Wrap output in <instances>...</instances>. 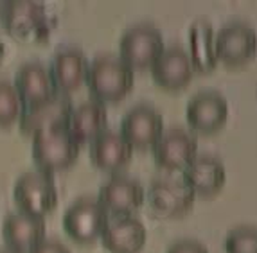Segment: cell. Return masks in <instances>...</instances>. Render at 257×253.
Masks as SVG:
<instances>
[{
    "instance_id": "cell-7",
    "label": "cell",
    "mask_w": 257,
    "mask_h": 253,
    "mask_svg": "<svg viewBox=\"0 0 257 253\" xmlns=\"http://www.w3.org/2000/svg\"><path fill=\"white\" fill-rule=\"evenodd\" d=\"M164 133V120L155 108L148 104L133 106L122 119L120 135L132 149L153 147Z\"/></svg>"
},
{
    "instance_id": "cell-5",
    "label": "cell",
    "mask_w": 257,
    "mask_h": 253,
    "mask_svg": "<svg viewBox=\"0 0 257 253\" xmlns=\"http://www.w3.org/2000/svg\"><path fill=\"white\" fill-rule=\"evenodd\" d=\"M15 201L24 214L45 217L58 205V190L45 172H26L15 183Z\"/></svg>"
},
{
    "instance_id": "cell-27",
    "label": "cell",
    "mask_w": 257,
    "mask_h": 253,
    "mask_svg": "<svg viewBox=\"0 0 257 253\" xmlns=\"http://www.w3.org/2000/svg\"><path fill=\"white\" fill-rule=\"evenodd\" d=\"M4 54H6V47H4V43H2V40H0V61H2Z\"/></svg>"
},
{
    "instance_id": "cell-14",
    "label": "cell",
    "mask_w": 257,
    "mask_h": 253,
    "mask_svg": "<svg viewBox=\"0 0 257 253\" xmlns=\"http://www.w3.org/2000/svg\"><path fill=\"white\" fill-rule=\"evenodd\" d=\"M2 237L8 249L24 253L45 240V221L43 217L24 214H9L2 224Z\"/></svg>"
},
{
    "instance_id": "cell-1",
    "label": "cell",
    "mask_w": 257,
    "mask_h": 253,
    "mask_svg": "<svg viewBox=\"0 0 257 253\" xmlns=\"http://www.w3.org/2000/svg\"><path fill=\"white\" fill-rule=\"evenodd\" d=\"M135 76L124 61L117 56H99L88 65L86 85L94 101L117 103L132 92Z\"/></svg>"
},
{
    "instance_id": "cell-18",
    "label": "cell",
    "mask_w": 257,
    "mask_h": 253,
    "mask_svg": "<svg viewBox=\"0 0 257 253\" xmlns=\"http://www.w3.org/2000/svg\"><path fill=\"white\" fill-rule=\"evenodd\" d=\"M146 226L139 219L122 215L113 223H108L101 239L110 253H141L146 244Z\"/></svg>"
},
{
    "instance_id": "cell-17",
    "label": "cell",
    "mask_w": 257,
    "mask_h": 253,
    "mask_svg": "<svg viewBox=\"0 0 257 253\" xmlns=\"http://www.w3.org/2000/svg\"><path fill=\"white\" fill-rule=\"evenodd\" d=\"M49 72L56 90H60L61 94H70L86 81L88 60L77 49H61L52 60Z\"/></svg>"
},
{
    "instance_id": "cell-20",
    "label": "cell",
    "mask_w": 257,
    "mask_h": 253,
    "mask_svg": "<svg viewBox=\"0 0 257 253\" xmlns=\"http://www.w3.org/2000/svg\"><path fill=\"white\" fill-rule=\"evenodd\" d=\"M133 149L117 131H104L90 144V160L95 167L115 172L126 167L132 160Z\"/></svg>"
},
{
    "instance_id": "cell-15",
    "label": "cell",
    "mask_w": 257,
    "mask_h": 253,
    "mask_svg": "<svg viewBox=\"0 0 257 253\" xmlns=\"http://www.w3.org/2000/svg\"><path fill=\"white\" fill-rule=\"evenodd\" d=\"M15 88L22 97L27 108H35L47 103L49 99L54 97V83H52L51 72L42 63L31 61L22 65L15 76Z\"/></svg>"
},
{
    "instance_id": "cell-9",
    "label": "cell",
    "mask_w": 257,
    "mask_h": 253,
    "mask_svg": "<svg viewBox=\"0 0 257 253\" xmlns=\"http://www.w3.org/2000/svg\"><path fill=\"white\" fill-rule=\"evenodd\" d=\"M198 156V140L185 129H169L153 146V158L160 169L184 171Z\"/></svg>"
},
{
    "instance_id": "cell-19",
    "label": "cell",
    "mask_w": 257,
    "mask_h": 253,
    "mask_svg": "<svg viewBox=\"0 0 257 253\" xmlns=\"http://www.w3.org/2000/svg\"><path fill=\"white\" fill-rule=\"evenodd\" d=\"M108 124V112L104 104L97 101H85L79 106L72 108L70 113L69 129L70 137L81 146L86 142H94L101 133L106 131Z\"/></svg>"
},
{
    "instance_id": "cell-16",
    "label": "cell",
    "mask_w": 257,
    "mask_h": 253,
    "mask_svg": "<svg viewBox=\"0 0 257 253\" xmlns=\"http://www.w3.org/2000/svg\"><path fill=\"white\" fill-rule=\"evenodd\" d=\"M225 165L214 156H196L184 169V183L193 190L194 196H214L225 187Z\"/></svg>"
},
{
    "instance_id": "cell-22",
    "label": "cell",
    "mask_w": 257,
    "mask_h": 253,
    "mask_svg": "<svg viewBox=\"0 0 257 253\" xmlns=\"http://www.w3.org/2000/svg\"><path fill=\"white\" fill-rule=\"evenodd\" d=\"M2 22L8 33L18 38H26L42 29L45 22V8L40 2H8Z\"/></svg>"
},
{
    "instance_id": "cell-26",
    "label": "cell",
    "mask_w": 257,
    "mask_h": 253,
    "mask_svg": "<svg viewBox=\"0 0 257 253\" xmlns=\"http://www.w3.org/2000/svg\"><path fill=\"white\" fill-rule=\"evenodd\" d=\"M29 253H70V249L58 240H42Z\"/></svg>"
},
{
    "instance_id": "cell-3",
    "label": "cell",
    "mask_w": 257,
    "mask_h": 253,
    "mask_svg": "<svg viewBox=\"0 0 257 253\" xmlns=\"http://www.w3.org/2000/svg\"><path fill=\"white\" fill-rule=\"evenodd\" d=\"M164 49L162 33L151 24H139L122 35L119 58L132 70H146L159 60Z\"/></svg>"
},
{
    "instance_id": "cell-2",
    "label": "cell",
    "mask_w": 257,
    "mask_h": 253,
    "mask_svg": "<svg viewBox=\"0 0 257 253\" xmlns=\"http://www.w3.org/2000/svg\"><path fill=\"white\" fill-rule=\"evenodd\" d=\"M79 156V144L67 128L43 129L33 135V158L45 174L69 169Z\"/></svg>"
},
{
    "instance_id": "cell-23",
    "label": "cell",
    "mask_w": 257,
    "mask_h": 253,
    "mask_svg": "<svg viewBox=\"0 0 257 253\" xmlns=\"http://www.w3.org/2000/svg\"><path fill=\"white\" fill-rule=\"evenodd\" d=\"M26 104L17 88L8 81H0V126H11L22 119Z\"/></svg>"
},
{
    "instance_id": "cell-10",
    "label": "cell",
    "mask_w": 257,
    "mask_h": 253,
    "mask_svg": "<svg viewBox=\"0 0 257 253\" xmlns=\"http://www.w3.org/2000/svg\"><path fill=\"white\" fill-rule=\"evenodd\" d=\"M146 190L139 181L126 176H111L110 180L99 189L97 201L117 215H130L144 205Z\"/></svg>"
},
{
    "instance_id": "cell-12",
    "label": "cell",
    "mask_w": 257,
    "mask_h": 253,
    "mask_svg": "<svg viewBox=\"0 0 257 253\" xmlns=\"http://www.w3.org/2000/svg\"><path fill=\"white\" fill-rule=\"evenodd\" d=\"M194 192L184 181H155L148 190V201L160 217H178L193 208Z\"/></svg>"
},
{
    "instance_id": "cell-8",
    "label": "cell",
    "mask_w": 257,
    "mask_h": 253,
    "mask_svg": "<svg viewBox=\"0 0 257 253\" xmlns=\"http://www.w3.org/2000/svg\"><path fill=\"white\" fill-rule=\"evenodd\" d=\"M185 117L191 126V129L198 133L210 135L221 129L227 122L228 117V104L227 99L219 92L205 90L193 95L189 99Z\"/></svg>"
},
{
    "instance_id": "cell-21",
    "label": "cell",
    "mask_w": 257,
    "mask_h": 253,
    "mask_svg": "<svg viewBox=\"0 0 257 253\" xmlns=\"http://www.w3.org/2000/svg\"><path fill=\"white\" fill-rule=\"evenodd\" d=\"M189 45H191V63L194 72L209 74L218 67L214 52V29L205 18H198L189 29Z\"/></svg>"
},
{
    "instance_id": "cell-25",
    "label": "cell",
    "mask_w": 257,
    "mask_h": 253,
    "mask_svg": "<svg viewBox=\"0 0 257 253\" xmlns=\"http://www.w3.org/2000/svg\"><path fill=\"white\" fill-rule=\"evenodd\" d=\"M167 253H209V249L194 239H182L167 249Z\"/></svg>"
},
{
    "instance_id": "cell-24",
    "label": "cell",
    "mask_w": 257,
    "mask_h": 253,
    "mask_svg": "<svg viewBox=\"0 0 257 253\" xmlns=\"http://www.w3.org/2000/svg\"><path fill=\"white\" fill-rule=\"evenodd\" d=\"M225 253H257V228L237 226L225 237Z\"/></svg>"
},
{
    "instance_id": "cell-29",
    "label": "cell",
    "mask_w": 257,
    "mask_h": 253,
    "mask_svg": "<svg viewBox=\"0 0 257 253\" xmlns=\"http://www.w3.org/2000/svg\"><path fill=\"white\" fill-rule=\"evenodd\" d=\"M0 253H18V251H13V249H8V248H6V249H2Z\"/></svg>"
},
{
    "instance_id": "cell-13",
    "label": "cell",
    "mask_w": 257,
    "mask_h": 253,
    "mask_svg": "<svg viewBox=\"0 0 257 253\" xmlns=\"http://www.w3.org/2000/svg\"><path fill=\"white\" fill-rule=\"evenodd\" d=\"M70 113H72V103L69 99L54 95L47 103L40 104V106L27 108L18 122H20L22 133L33 137L43 129L67 128Z\"/></svg>"
},
{
    "instance_id": "cell-11",
    "label": "cell",
    "mask_w": 257,
    "mask_h": 253,
    "mask_svg": "<svg viewBox=\"0 0 257 253\" xmlns=\"http://www.w3.org/2000/svg\"><path fill=\"white\" fill-rule=\"evenodd\" d=\"M153 81L166 90H182L194 78L191 58L182 47L164 49L159 60L151 65Z\"/></svg>"
},
{
    "instance_id": "cell-28",
    "label": "cell",
    "mask_w": 257,
    "mask_h": 253,
    "mask_svg": "<svg viewBox=\"0 0 257 253\" xmlns=\"http://www.w3.org/2000/svg\"><path fill=\"white\" fill-rule=\"evenodd\" d=\"M6 8H8V2H0V18H2V15H4Z\"/></svg>"
},
{
    "instance_id": "cell-4",
    "label": "cell",
    "mask_w": 257,
    "mask_h": 253,
    "mask_svg": "<svg viewBox=\"0 0 257 253\" xmlns=\"http://www.w3.org/2000/svg\"><path fill=\"white\" fill-rule=\"evenodd\" d=\"M110 217L97 199L81 197L69 206L63 215L65 233L76 242H92L103 235Z\"/></svg>"
},
{
    "instance_id": "cell-6",
    "label": "cell",
    "mask_w": 257,
    "mask_h": 253,
    "mask_svg": "<svg viewBox=\"0 0 257 253\" xmlns=\"http://www.w3.org/2000/svg\"><path fill=\"white\" fill-rule=\"evenodd\" d=\"M214 52L218 61L227 67H241L257 54V35L244 22H232L221 27L214 36Z\"/></svg>"
}]
</instances>
